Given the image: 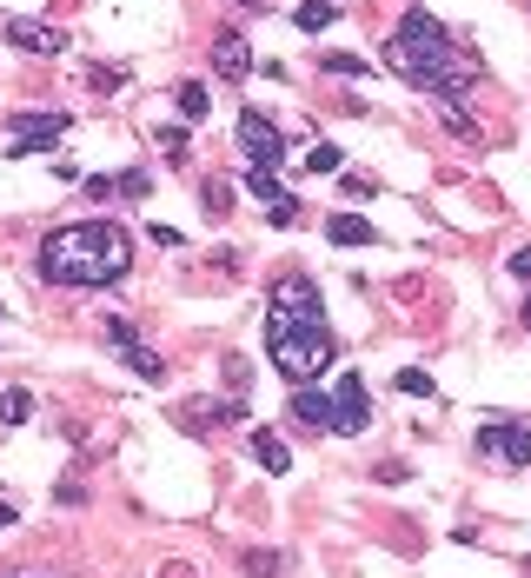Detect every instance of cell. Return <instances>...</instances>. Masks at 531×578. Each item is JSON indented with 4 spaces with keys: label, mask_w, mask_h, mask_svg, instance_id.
<instances>
[{
    "label": "cell",
    "mask_w": 531,
    "mask_h": 578,
    "mask_svg": "<svg viewBox=\"0 0 531 578\" xmlns=\"http://www.w3.org/2000/svg\"><path fill=\"white\" fill-rule=\"evenodd\" d=\"M266 359L273 373H286L293 386H312L326 373L339 346H332V326H326V306H319V286L306 273H286L266 299Z\"/></svg>",
    "instance_id": "obj_1"
},
{
    "label": "cell",
    "mask_w": 531,
    "mask_h": 578,
    "mask_svg": "<svg viewBox=\"0 0 531 578\" xmlns=\"http://www.w3.org/2000/svg\"><path fill=\"white\" fill-rule=\"evenodd\" d=\"M385 67H392L405 87L432 94V100H458V94L478 87V67L458 54L452 34H445L425 7H405V20L392 27V40H385Z\"/></svg>",
    "instance_id": "obj_2"
},
{
    "label": "cell",
    "mask_w": 531,
    "mask_h": 578,
    "mask_svg": "<svg viewBox=\"0 0 531 578\" xmlns=\"http://www.w3.org/2000/svg\"><path fill=\"white\" fill-rule=\"evenodd\" d=\"M34 266L47 286H113V280H127L133 240L113 220H74V226H54L40 240Z\"/></svg>",
    "instance_id": "obj_3"
},
{
    "label": "cell",
    "mask_w": 531,
    "mask_h": 578,
    "mask_svg": "<svg viewBox=\"0 0 531 578\" xmlns=\"http://www.w3.org/2000/svg\"><path fill=\"white\" fill-rule=\"evenodd\" d=\"M472 452L485 459V466H505V472H518V466H531V426H512V419H492V426H478Z\"/></svg>",
    "instance_id": "obj_4"
},
{
    "label": "cell",
    "mask_w": 531,
    "mask_h": 578,
    "mask_svg": "<svg viewBox=\"0 0 531 578\" xmlns=\"http://www.w3.org/2000/svg\"><path fill=\"white\" fill-rule=\"evenodd\" d=\"M67 127H74V113H67V107H54V113H14V120H7V153H54Z\"/></svg>",
    "instance_id": "obj_5"
},
{
    "label": "cell",
    "mask_w": 531,
    "mask_h": 578,
    "mask_svg": "<svg viewBox=\"0 0 531 578\" xmlns=\"http://www.w3.org/2000/svg\"><path fill=\"white\" fill-rule=\"evenodd\" d=\"M239 153H246L253 167H279V160H286V133H279L266 113L246 107V113H239Z\"/></svg>",
    "instance_id": "obj_6"
},
{
    "label": "cell",
    "mask_w": 531,
    "mask_h": 578,
    "mask_svg": "<svg viewBox=\"0 0 531 578\" xmlns=\"http://www.w3.org/2000/svg\"><path fill=\"white\" fill-rule=\"evenodd\" d=\"M372 426V399H366V379L359 373H346L339 386H332V432H366Z\"/></svg>",
    "instance_id": "obj_7"
},
{
    "label": "cell",
    "mask_w": 531,
    "mask_h": 578,
    "mask_svg": "<svg viewBox=\"0 0 531 578\" xmlns=\"http://www.w3.org/2000/svg\"><path fill=\"white\" fill-rule=\"evenodd\" d=\"M0 34L14 40L20 54H34V60H54V54H67V34H60V27H47V20H27V14L0 20Z\"/></svg>",
    "instance_id": "obj_8"
},
{
    "label": "cell",
    "mask_w": 531,
    "mask_h": 578,
    "mask_svg": "<svg viewBox=\"0 0 531 578\" xmlns=\"http://www.w3.org/2000/svg\"><path fill=\"white\" fill-rule=\"evenodd\" d=\"M213 74H220V80H246V74H253V47H246L239 27H220V34H213Z\"/></svg>",
    "instance_id": "obj_9"
},
{
    "label": "cell",
    "mask_w": 531,
    "mask_h": 578,
    "mask_svg": "<svg viewBox=\"0 0 531 578\" xmlns=\"http://www.w3.org/2000/svg\"><path fill=\"white\" fill-rule=\"evenodd\" d=\"M293 419H299L306 432H332V392L299 386V392H293Z\"/></svg>",
    "instance_id": "obj_10"
},
{
    "label": "cell",
    "mask_w": 531,
    "mask_h": 578,
    "mask_svg": "<svg viewBox=\"0 0 531 578\" xmlns=\"http://www.w3.org/2000/svg\"><path fill=\"white\" fill-rule=\"evenodd\" d=\"M246 452H253V466H266L273 479H279V472H293V452H286V439H279V432H266V426L246 439Z\"/></svg>",
    "instance_id": "obj_11"
},
{
    "label": "cell",
    "mask_w": 531,
    "mask_h": 578,
    "mask_svg": "<svg viewBox=\"0 0 531 578\" xmlns=\"http://www.w3.org/2000/svg\"><path fill=\"white\" fill-rule=\"evenodd\" d=\"M326 233H332V246H372V240H379V233H372V220H359V213H332Z\"/></svg>",
    "instance_id": "obj_12"
},
{
    "label": "cell",
    "mask_w": 531,
    "mask_h": 578,
    "mask_svg": "<svg viewBox=\"0 0 531 578\" xmlns=\"http://www.w3.org/2000/svg\"><path fill=\"white\" fill-rule=\"evenodd\" d=\"M246 193H253L259 206H279V200H293V193H286V180H279L273 167H246Z\"/></svg>",
    "instance_id": "obj_13"
},
{
    "label": "cell",
    "mask_w": 531,
    "mask_h": 578,
    "mask_svg": "<svg viewBox=\"0 0 531 578\" xmlns=\"http://www.w3.org/2000/svg\"><path fill=\"white\" fill-rule=\"evenodd\" d=\"M120 359H127V366L147 379V386H160V379H166V359L153 353V346H140V339H133V346H120Z\"/></svg>",
    "instance_id": "obj_14"
},
{
    "label": "cell",
    "mask_w": 531,
    "mask_h": 578,
    "mask_svg": "<svg viewBox=\"0 0 531 578\" xmlns=\"http://www.w3.org/2000/svg\"><path fill=\"white\" fill-rule=\"evenodd\" d=\"M180 120L186 127H193V120H206V113H213V94H206V80H180Z\"/></svg>",
    "instance_id": "obj_15"
},
{
    "label": "cell",
    "mask_w": 531,
    "mask_h": 578,
    "mask_svg": "<svg viewBox=\"0 0 531 578\" xmlns=\"http://www.w3.org/2000/svg\"><path fill=\"white\" fill-rule=\"evenodd\" d=\"M332 20H339V7H332V0H299V7H293V27H299V34H319V27H332Z\"/></svg>",
    "instance_id": "obj_16"
},
{
    "label": "cell",
    "mask_w": 531,
    "mask_h": 578,
    "mask_svg": "<svg viewBox=\"0 0 531 578\" xmlns=\"http://www.w3.org/2000/svg\"><path fill=\"white\" fill-rule=\"evenodd\" d=\"M27 419H34V392L7 386V392H0V426H27Z\"/></svg>",
    "instance_id": "obj_17"
},
{
    "label": "cell",
    "mask_w": 531,
    "mask_h": 578,
    "mask_svg": "<svg viewBox=\"0 0 531 578\" xmlns=\"http://www.w3.org/2000/svg\"><path fill=\"white\" fill-rule=\"evenodd\" d=\"M147 193H153V173L147 167H127V173H113V200H147Z\"/></svg>",
    "instance_id": "obj_18"
},
{
    "label": "cell",
    "mask_w": 531,
    "mask_h": 578,
    "mask_svg": "<svg viewBox=\"0 0 531 578\" xmlns=\"http://www.w3.org/2000/svg\"><path fill=\"white\" fill-rule=\"evenodd\" d=\"M200 206H206V220H226V213H233V187H226V180H206Z\"/></svg>",
    "instance_id": "obj_19"
},
{
    "label": "cell",
    "mask_w": 531,
    "mask_h": 578,
    "mask_svg": "<svg viewBox=\"0 0 531 578\" xmlns=\"http://www.w3.org/2000/svg\"><path fill=\"white\" fill-rule=\"evenodd\" d=\"M319 67L339 74V80H366L372 74V60H359V54H319Z\"/></svg>",
    "instance_id": "obj_20"
},
{
    "label": "cell",
    "mask_w": 531,
    "mask_h": 578,
    "mask_svg": "<svg viewBox=\"0 0 531 578\" xmlns=\"http://www.w3.org/2000/svg\"><path fill=\"white\" fill-rule=\"evenodd\" d=\"M239 572H246V578H279V572H286V552H246Z\"/></svg>",
    "instance_id": "obj_21"
},
{
    "label": "cell",
    "mask_w": 531,
    "mask_h": 578,
    "mask_svg": "<svg viewBox=\"0 0 531 578\" xmlns=\"http://www.w3.org/2000/svg\"><path fill=\"white\" fill-rule=\"evenodd\" d=\"M392 386H399L405 399H439V386H432V373H419V366H405V373L392 379Z\"/></svg>",
    "instance_id": "obj_22"
},
{
    "label": "cell",
    "mask_w": 531,
    "mask_h": 578,
    "mask_svg": "<svg viewBox=\"0 0 531 578\" xmlns=\"http://www.w3.org/2000/svg\"><path fill=\"white\" fill-rule=\"evenodd\" d=\"M439 120H445V127L458 133V140H478V120H472L465 107H458V100H439Z\"/></svg>",
    "instance_id": "obj_23"
},
{
    "label": "cell",
    "mask_w": 531,
    "mask_h": 578,
    "mask_svg": "<svg viewBox=\"0 0 531 578\" xmlns=\"http://www.w3.org/2000/svg\"><path fill=\"white\" fill-rule=\"evenodd\" d=\"M339 167H346V160H339L332 140H312V147H306V173H339Z\"/></svg>",
    "instance_id": "obj_24"
},
{
    "label": "cell",
    "mask_w": 531,
    "mask_h": 578,
    "mask_svg": "<svg viewBox=\"0 0 531 578\" xmlns=\"http://www.w3.org/2000/svg\"><path fill=\"white\" fill-rule=\"evenodd\" d=\"M93 94H127V67H87Z\"/></svg>",
    "instance_id": "obj_25"
},
{
    "label": "cell",
    "mask_w": 531,
    "mask_h": 578,
    "mask_svg": "<svg viewBox=\"0 0 531 578\" xmlns=\"http://www.w3.org/2000/svg\"><path fill=\"white\" fill-rule=\"evenodd\" d=\"M339 193L359 206V200H372V193H379V180H372V173H339Z\"/></svg>",
    "instance_id": "obj_26"
},
{
    "label": "cell",
    "mask_w": 531,
    "mask_h": 578,
    "mask_svg": "<svg viewBox=\"0 0 531 578\" xmlns=\"http://www.w3.org/2000/svg\"><path fill=\"white\" fill-rule=\"evenodd\" d=\"M153 140H160V153H166V160H186V120H173V127H160V133H153Z\"/></svg>",
    "instance_id": "obj_27"
},
{
    "label": "cell",
    "mask_w": 531,
    "mask_h": 578,
    "mask_svg": "<svg viewBox=\"0 0 531 578\" xmlns=\"http://www.w3.org/2000/svg\"><path fill=\"white\" fill-rule=\"evenodd\" d=\"M220 373H226V386H233V392H246V379H253V366H246V359H239V353H226V366H220Z\"/></svg>",
    "instance_id": "obj_28"
},
{
    "label": "cell",
    "mask_w": 531,
    "mask_h": 578,
    "mask_svg": "<svg viewBox=\"0 0 531 578\" xmlns=\"http://www.w3.org/2000/svg\"><path fill=\"white\" fill-rule=\"evenodd\" d=\"M405 479H412V466H405V459H385V466H379V485H405Z\"/></svg>",
    "instance_id": "obj_29"
},
{
    "label": "cell",
    "mask_w": 531,
    "mask_h": 578,
    "mask_svg": "<svg viewBox=\"0 0 531 578\" xmlns=\"http://www.w3.org/2000/svg\"><path fill=\"white\" fill-rule=\"evenodd\" d=\"M266 220H273V226H293V220H299V200H279V206H266Z\"/></svg>",
    "instance_id": "obj_30"
},
{
    "label": "cell",
    "mask_w": 531,
    "mask_h": 578,
    "mask_svg": "<svg viewBox=\"0 0 531 578\" xmlns=\"http://www.w3.org/2000/svg\"><path fill=\"white\" fill-rule=\"evenodd\" d=\"M107 339H113V346H133L140 333H133V319H107Z\"/></svg>",
    "instance_id": "obj_31"
},
{
    "label": "cell",
    "mask_w": 531,
    "mask_h": 578,
    "mask_svg": "<svg viewBox=\"0 0 531 578\" xmlns=\"http://www.w3.org/2000/svg\"><path fill=\"white\" fill-rule=\"evenodd\" d=\"M147 240H160V246H180L186 233H180V226H160V220H153V226H147Z\"/></svg>",
    "instance_id": "obj_32"
},
{
    "label": "cell",
    "mask_w": 531,
    "mask_h": 578,
    "mask_svg": "<svg viewBox=\"0 0 531 578\" xmlns=\"http://www.w3.org/2000/svg\"><path fill=\"white\" fill-rule=\"evenodd\" d=\"M512 273H518V280H531V246H518V253H512Z\"/></svg>",
    "instance_id": "obj_33"
},
{
    "label": "cell",
    "mask_w": 531,
    "mask_h": 578,
    "mask_svg": "<svg viewBox=\"0 0 531 578\" xmlns=\"http://www.w3.org/2000/svg\"><path fill=\"white\" fill-rule=\"evenodd\" d=\"M14 519H20V505H14V499H0V525H14Z\"/></svg>",
    "instance_id": "obj_34"
},
{
    "label": "cell",
    "mask_w": 531,
    "mask_h": 578,
    "mask_svg": "<svg viewBox=\"0 0 531 578\" xmlns=\"http://www.w3.org/2000/svg\"><path fill=\"white\" fill-rule=\"evenodd\" d=\"M518 313H525V326H531V293H525V306H518Z\"/></svg>",
    "instance_id": "obj_35"
},
{
    "label": "cell",
    "mask_w": 531,
    "mask_h": 578,
    "mask_svg": "<svg viewBox=\"0 0 531 578\" xmlns=\"http://www.w3.org/2000/svg\"><path fill=\"white\" fill-rule=\"evenodd\" d=\"M233 7H266V0H233Z\"/></svg>",
    "instance_id": "obj_36"
},
{
    "label": "cell",
    "mask_w": 531,
    "mask_h": 578,
    "mask_svg": "<svg viewBox=\"0 0 531 578\" xmlns=\"http://www.w3.org/2000/svg\"><path fill=\"white\" fill-rule=\"evenodd\" d=\"M14 578H47V572H14Z\"/></svg>",
    "instance_id": "obj_37"
}]
</instances>
